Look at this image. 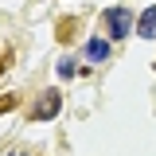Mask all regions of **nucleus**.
<instances>
[{
	"label": "nucleus",
	"instance_id": "obj_4",
	"mask_svg": "<svg viewBox=\"0 0 156 156\" xmlns=\"http://www.w3.org/2000/svg\"><path fill=\"white\" fill-rule=\"evenodd\" d=\"M105 55H109V43H105V39H90V43H86V58H90V62H101Z\"/></svg>",
	"mask_w": 156,
	"mask_h": 156
},
{
	"label": "nucleus",
	"instance_id": "obj_2",
	"mask_svg": "<svg viewBox=\"0 0 156 156\" xmlns=\"http://www.w3.org/2000/svg\"><path fill=\"white\" fill-rule=\"evenodd\" d=\"M55 113H58V90H51V94H43L35 101L31 117H35V121H47V117H55Z\"/></svg>",
	"mask_w": 156,
	"mask_h": 156
},
{
	"label": "nucleus",
	"instance_id": "obj_1",
	"mask_svg": "<svg viewBox=\"0 0 156 156\" xmlns=\"http://www.w3.org/2000/svg\"><path fill=\"white\" fill-rule=\"evenodd\" d=\"M105 31L109 39H125L133 31V16H129V8H109L105 12Z\"/></svg>",
	"mask_w": 156,
	"mask_h": 156
},
{
	"label": "nucleus",
	"instance_id": "obj_5",
	"mask_svg": "<svg viewBox=\"0 0 156 156\" xmlns=\"http://www.w3.org/2000/svg\"><path fill=\"white\" fill-rule=\"evenodd\" d=\"M58 74H62V78L74 74V62H70V58H62V62H58Z\"/></svg>",
	"mask_w": 156,
	"mask_h": 156
},
{
	"label": "nucleus",
	"instance_id": "obj_6",
	"mask_svg": "<svg viewBox=\"0 0 156 156\" xmlns=\"http://www.w3.org/2000/svg\"><path fill=\"white\" fill-rule=\"evenodd\" d=\"M16 156H27V152H16Z\"/></svg>",
	"mask_w": 156,
	"mask_h": 156
},
{
	"label": "nucleus",
	"instance_id": "obj_3",
	"mask_svg": "<svg viewBox=\"0 0 156 156\" xmlns=\"http://www.w3.org/2000/svg\"><path fill=\"white\" fill-rule=\"evenodd\" d=\"M136 31H140V39H152V35H156V4L148 8V12H140V23H136Z\"/></svg>",
	"mask_w": 156,
	"mask_h": 156
}]
</instances>
